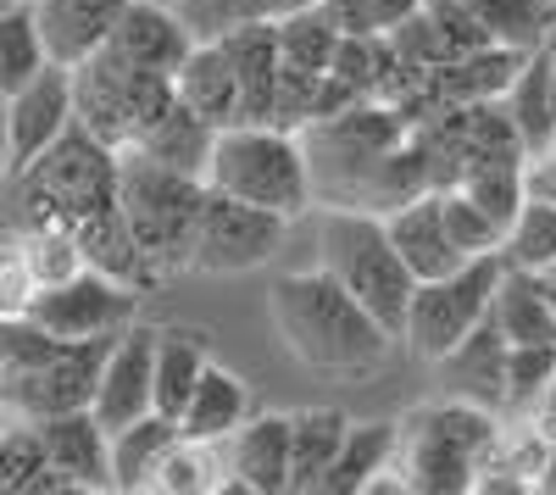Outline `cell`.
<instances>
[{"instance_id": "6da1fadb", "label": "cell", "mask_w": 556, "mask_h": 495, "mask_svg": "<svg viewBox=\"0 0 556 495\" xmlns=\"http://www.w3.org/2000/svg\"><path fill=\"white\" fill-rule=\"evenodd\" d=\"M267 318H273V334L285 340V351L295 363L306 373H323V379L374 373L395 345V334L329 274V267L285 274L267 295Z\"/></svg>"}, {"instance_id": "7a4b0ae2", "label": "cell", "mask_w": 556, "mask_h": 495, "mask_svg": "<svg viewBox=\"0 0 556 495\" xmlns=\"http://www.w3.org/2000/svg\"><path fill=\"white\" fill-rule=\"evenodd\" d=\"M206 190L251 201V206H267V212L295 223L301 212H312L317 178H312V156L295 140V128L228 123V128H217V140H212Z\"/></svg>"}, {"instance_id": "3957f363", "label": "cell", "mask_w": 556, "mask_h": 495, "mask_svg": "<svg viewBox=\"0 0 556 495\" xmlns=\"http://www.w3.org/2000/svg\"><path fill=\"white\" fill-rule=\"evenodd\" d=\"M317 267H329V274L401 340V323H406L417 279H412V267L401 262V251H395L379 212H362V206L323 212V223H317Z\"/></svg>"}, {"instance_id": "277c9868", "label": "cell", "mask_w": 556, "mask_h": 495, "mask_svg": "<svg viewBox=\"0 0 556 495\" xmlns=\"http://www.w3.org/2000/svg\"><path fill=\"white\" fill-rule=\"evenodd\" d=\"M206 201V178L162 167L139 151L117 156V206L128 217V229L146 251L156 284L178 267H190V240H195V217Z\"/></svg>"}, {"instance_id": "5b68a950", "label": "cell", "mask_w": 556, "mask_h": 495, "mask_svg": "<svg viewBox=\"0 0 556 495\" xmlns=\"http://www.w3.org/2000/svg\"><path fill=\"white\" fill-rule=\"evenodd\" d=\"M117 156L123 151L101 145L96 134H84L73 123L39 162L12 173V190L28 201V229H39V223H67L73 229L78 217L112 206L117 201Z\"/></svg>"}, {"instance_id": "8992f818", "label": "cell", "mask_w": 556, "mask_h": 495, "mask_svg": "<svg viewBox=\"0 0 556 495\" xmlns=\"http://www.w3.org/2000/svg\"><path fill=\"white\" fill-rule=\"evenodd\" d=\"M495 445V418L479 401H445V407L412 412L401 429V473L406 490H473L479 462Z\"/></svg>"}, {"instance_id": "52a82bcc", "label": "cell", "mask_w": 556, "mask_h": 495, "mask_svg": "<svg viewBox=\"0 0 556 495\" xmlns=\"http://www.w3.org/2000/svg\"><path fill=\"white\" fill-rule=\"evenodd\" d=\"M178 101L173 78L162 73H139L128 62H117L112 51H96L89 62L73 67V106H78V128L96 134L101 145L128 151L146 140V128Z\"/></svg>"}, {"instance_id": "ba28073f", "label": "cell", "mask_w": 556, "mask_h": 495, "mask_svg": "<svg viewBox=\"0 0 556 495\" xmlns=\"http://www.w3.org/2000/svg\"><path fill=\"white\" fill-rule=\"evenodd\" d=\"M501 267H506V256H473V262H462L456 274H445V279H424L412 290L401 345H412L424 363H445V356L479 323H490Z\"/></svg>"}, {"instance_id": "9c48e42d", "label": "cell", "mask_w": 556, "mask_h": 495, "mask_svg": "<svg viewBox=\"0 0 556 495\" xmlns=\"http://www.w3.org/2000/svg\"><path fill=\"white\" fill-rule=\"evenodd\" d=\"M285 229H290V217L206 190L201 217H195V240H190V267L195 274H212V279L251 274V267H262L285 245Z\"/></svg>"}, {"instance_id": "30bf717a", "label": "cell", "mask_w": 556, "mask_h": 495, "mask_svg": "<svg viewBox=\"0 0 556 495\" xmlns=\"http://www.w3.org/2000/svg\"><path fill=\"white\" fill-rule=\"evenodd\" d=\"M134 306H139L134 284L84 267V274H73L62 284L34 290L17 318L39 323L45 334H56V340H112V334H123L134 323Z\"/></svg>"}, {"instance_id": "8fae6325", "label": "cell", "mask_w": 556, "mask_h": 495, "mask_svg": "<svg viewBox=\"0 0 556 495\" xmlns=\"http://www.w3.org/2000/svg\"><path fill=\"white\" fill-rule=\"evenodd\" d=\"M89 412L101 418L106 434L134 423V418H146V412H156V329L128 323L123 334H112Z\"/></svg>"}, {"instance_id": "7c38bea8", "label": "cell", "mask_w": 556, "mask_h": 495, "mask_svg": "<svg viewBox=\"0 0 556 495\" xmlns=\"http://www.w3.org/2000/svg\"><path fill=\"white\" fill-rule=\"evenodd\" d=\"M7 123H12V173H23L28 162H39L78 123L73 67L51 62L39 78H28L23 89H12V96H7Z\"/></svg>"}, {"instance_id": "4fadbf2b", "label": "cell", "mask_w": 556, "mask_h": 495, "mask_svg": "<svg viewBox=\"0 0 556 495\" xmlns=\"http://www.w3.org/2000/svg\"><path fill=\"white\" fill-rule=\"evenodd\" d=\"M45 462H51L62 490H112V434L101 429V418L78 407V412H56L34 423Z\"/></svg>"}, {"instance_id": "5bb4252c", "label": "cell", "mask_w": 556, "mask_h": 495, "mask_svg": "<svg viewBox=\"0 0 556 495\" xmlns=\"http://www.w3.org/2000/svg\"><path fill=\"white\" fill-rule=\"evenodd\" d=\"M190 23L178 17V7H162V0H128V12L117 17L112 39L101 45V51H112L117 62L139 67V73H162L173 78L184 67V56H190Z\"/></svg>"}, {"instance_id": "9a60e30c", "label": "cell", "mask_w": 556, "mask_h": 495, "mask_svg": "<svg viewBox=\"0 0 556 495\" xmlns=\"http://www.w3.org/2000/svg\"><path fill=\"white\" fill-rule=\"evenodd\" d=\"M384 229H390V240H395V251H401V262L412 267L417 284H424V279H445V274H456V267L468 262V256L456 251L451 229H445L440 190H417V195L395 201V206L384 212Z\"/></svg>"}, {"instance_id": "2e32d148", "label": "cell", "mask_w": 556, "mask_h": 495, "mask_svg": "<svg viewBox=\"0 0 556 495\" xmlns=\"http://www.w3.org/2000/svg\"><path fill=\"white\" fill-rule=\"evenodd\" d=\"M295 473L290 412H251L228 440V484L251 495H285Z\"/></svg>"}, {"instance_id": "e0dca14e", "label": "cell", "mask_w": 556, "mask_h": 495, "mask_svg": "<svg viewBox=\"0 0 556 495\" xmlns=\"http://www.w3.org/2000/svg\"><path fill=\"white\" fill-rule=\"evenodd\" d=\"M128 0H34V17L45 34V51L62 67H78L112 39Z\"/></svg>"}, {"instance_id": "ac0fdd59", "label": "cell", "mask_w": 556, "mask_h": 495, "mask_svg": "<svg viewBox=\"0 0 556 495\" xmlns=\"http://www.w3.org/2000/svg\"><path fill=\"white\" fill-rule=\"evenodd\" d=\"M173 89H178V101L195 117H206L212 128L240 123V73H235V56H228L223 39H195L184 67L173 73Z\"/></svg>"}, {"instance_id": "d6986e66", "label": "cell", "mask_w": 556, "mask_h": 495, "mask_svg": "<svg viewBox=\"0 0 556 495\" xmlns=\"http://www.w3.org/2000/svg\"><path fill=\"white\" fill-rule=\"evenodd\" d=\"M228 56L240 73V123H273L278 101V73H285V51H278V23H245L223 34Z\"/></svg>"}, {"instance_id": "ffe728a7", "label": "cell", "mask_w": 556, "mask_h": 495, "mask_svg": "<svg viewBox=\"0 0 556 495\" xmlns=\"http://www.w3.org/2000/svg\"><path fill=\"white\" fill-rule=\"evenodd\" d=\"M251 418V390L235 368H223L212 363L195 384V395L184 401V412H178V434L184 440H195V445H228L235 440V429Z\"/></svg>"}, {"instance_id": "44dd1931", "label": "cell", "mask_w": 556, "mask_h": 495, "mask_svg": "<svg viewBox=\"0 0 556 495\" xmlns=\"http://www.w3.org/2000/svg\"><path fill=\"white\" fill-rule=\"evenodd\" d=\"M73 234H78V251H84V262L96 267V274L123 279V284H134V290L156 284L151 262H146V251H139V240H134V229H128V217H123L117 201L101 206V212H89V217H78Z\"/></svg>"}, {"instance_id": "7402d4cb", "label": "cell", "mask_w": 556, "mask_h": 495, "mask_svg": "<svg viewBox=\"0 0 556 495\" xmlns=\"http://www.w3.org/2000/svg\"><path fill=\"white\" fill-rule=\"evenodd\" d=\"M351 418L334 407H306L290 412V445H295V473H290V495H323L340 452H345Z\"/></svg>"}, {"instance_id": "603a6c76", "label": "cell", "mask_w": 556, "mask_h": 495, "mask_svg": "<svg viewBox=\"0 0 556 495\" xmlns=\"http://www.w3.org/2000/svg\"><path fill=\"white\" fill-rule=\"evenodd\" d=\"M501 112L513 117L518 140L529 156H545L551 140H556V89H551V51L540 45V51H529V62L518 67V78L506 84L501 96Z\"/></svg>"}, {"instance_id": "cb8c5ba5", "label": "cell", "mask_w": 556, "mask_h": 495, "mask_svg": "<svg viewBox=\"0 0 556 495\" xmlns=\"http://www.w3.org/2000/svg\"><path fill=\"white\" fill-rule=\"evenodd\" d=\"M178 440H184L178 418L167 412H146V418L112 429V490H151Z\"/></svg>"}, {"instance_id": "d4e9b609", "label": "cell", "mask_w": 556, "mask_h": 495, "mask_svg": "<svg viewBox=\"0 0 556 495\" xmlns=\"http://www.w3.org/2000/svg\"><path fill=\"white\" fill-rule=\"evenodd\" d=\"M490 323L501 329L506 345H556V318H551V306H545L540 274H523V267H501Z\"/></svg>"}, {"instance_id": "484cf974", "label": "cell", "mask_w": 556, "mask_h": 495, "mask_svg": "<svg viewBox=\"0 0 556 495\" xmlns=\"http://www.w3.org/2000/svg\"><path fill=\"white\" fill-rule=\"evenodd\" d=\"M212 140H217V128H212L206 117H195L184 101H173V106H167V112H162V117L146 128V140L128 145V151L151 156V162H162V167H178V173H195V178H206Z\"/></svg>"}, {"instance_id": "4316f807", "label": "cell", "mask_w": 556, "mask_h": 495, "mask_svg": "<svg viewBox=\"0 0 556 495\" xmlns=\"http://www.w3.org/2000/svg\"><path fill=\"white\" fill-rule=\"evenodd\" d=\"M395 457H401V429L395 423H351L345 434V452L323 484V495H362L374 490L384 473H395Z\"/></svg>"}, {"instance_id": "83f0119b", "label": "cell", "mask_w": 556, "mask_h": 495, "mask_svg": "<svg viewBox=\"0 0 556 495\" xmlns=\"http://www.w3.org/2000/svg\"><path fill=\"white\" fill-rule=\"evenodd\" d=\"M456 379L462 401H479V407H490V401H506V340L495 323H479L468 340H462L445 363H434Z\"/></svg>"}, {"instance_id": "f1b7e54d", "label": "cell", "mask_w": 556, "mask_h": 495, "mask_svg": "<svg viewBox=\"0 0 556 495\" xmlns=\"http://www.w3.org/2000/svg\"><path fill=\"white\" fill-rule=\"evenodd\" d=\"M206 368H212L206 334H195V329H156V412L178 418Z\"/></svg>"}, {"instance_id": "f546056e", "label": "cell", "mask_w": 556, "mask_h": 495, "mask_svg": "<svg viewBox=\"0 0 556 495\" xmlns=\"http://www.w3.org/2000/svg\"><path fill=\"white\" fill-rule=\"evenodd\" d=\"M273 23H278V51H285V62H295L306 73H329L334 67L345 28L334 23L329 7H295L285 17H273Z\"/></svg>"}, {"instance_id": "4dcf8cb0", "label": "cell", "mask_w": 556, "mask_h": 495, "mask_svg": "<svg viewBox=\"0 0 556 495\" xmlns=\"http://www.w3.org/2000/svg\"><path fill=\"white\" fill-rule=\"evenodd\" d=\"M45 67H51V51H45L39 17H34V7L12 0V7L0 12V96L23 89V84L39 78Z\"/></svg>"}, {"instance_id": "1f68e13d", "label": "cell", "mask_w": 556, "mask_h": 495, "mask_svg": "<svg viewBox=\"0 0 556 495\" xmlns=\"http://www.w3.org/2000/svg\"><path fill=\"white\" fill-rule=\"evenodd\" d=\"M501 256H506V267H523V274L556 267V201L529 190L523 212L513 217V229H506V240H501Z\"/></svg>"}, {"instance_id": "d6a6232c", "label": "cell", "mask_w": 556, "mask_h": 495, "mask_svg": "<svg viewBox=\"0 0 556 495\" xmlns=\"http://www.w3.org/2000/svg\"><path fill=\"white\" fill-rule=\"evenodd\" d=\"M456 185L468 190L501 229H513V217L529 201V162H473L456 173Z\"/></svg>"}, {"instance_id": "836d02e7", "label": "cell", "mask_w": 556, "mask_h": 495, "mask_svg": "<svg viewBox=\"0 0 556 495\" xmlns=\"http://www.w3.org/2000/svg\"><path fill=\"white\" fill-rule=\"evenodd\" d=\"M468 7L495 45H513V51H540L545 45L551 0H468Z\"/></svg>"}, {"instance_id": "e575fe53", "label": "cell", "mask_w": 556, "mask_h": 495, "mask_svg": "<svg viewBox=\"0 0 556 495\" xmlns=\"http://www.w3.org/2000/svg\"><path fill=\"white\" fill-rule=\"evenodd\" d=\"M440 206H445V229H451V240H456V251L462 256H501V240H506V229L501 223L462 190V185H445L440 190Z\"/></svg>"}, {"instance_id": "d590c367", "label": "cell", "mask_w": 556, "mask_h": 495, "mask_svg": "<svg viewBox=\"0 0 556 495\" xmlns=\"http://www.w3.org/2000/svg\"><path fill=\"white\" fill-rule=\"evenodd\" d=\"M285 0H178V17L190 23L195 39H223L245 23H273Z\"/></svg>"}, {"instance_id": "8d00e7d4", "label": "cell", "mask_w": 556, "mask_h": 495, "mask_svg": "<svg viewBox=\"0 0 556 495\" xmlns=\"http://www.w3.org/2000/svg\"><path fill=\"white\" fill-rule=\"evenodd\" d=\"M556 384V345H506V407L529 412Z\"/></svg>"}, {"instance_id": "74e56055", "label": "cell", "mask_w": 556, "mask_h": 495, "mask_svg": "<svg viewBox=\"0 0 556 495\" xmlns=\"http://www.w3.org/2000/svg\"><path fill=\"white\" fill-rule=\"evenodd\" d=\"M334 12V23L345 34H362V39H390L424 0H323Z\"/></svg>"}, {"instance_id": "f35d334b", "label": "cell", "mask_w": 556, "mask_h": 495, "mask_svg": "<svg viewBox=\"0 0 556 495\" xmlns=\"http://www.w3.org/2000/svg\"><path fill=\"white\" fill-rule=\"evenodd\" d=\"M212 452H217V445H195V440H178L173 452H167V462H162V473H156V484H151V490H167V495L212 490Z\"/></svg>"}, {"instance_id": "ab89813d", "label": "cell", "mask_w": 556, "mask_h": 495, "mask_svg": "<svg viewBox=\"0 0 556 495\" xmlns=\"http://www.w3.org/2000/svg\"><path fill=\"white\" fill-rule=\"evenodd\" d=\"M529 412H534V440H540V445H556V384L534 401Z\"/></svg>"}, {"instance_id": "60d3db41", "label": "cell", "mask_w": 556, "mask_h": 495, "mask_svg": "<svg viewBox=\"0 0 556 495\" xmlns=\"http://www.w3.org/2000/svg\"><path fill=\"white\" fill-rule=\"evenodd\" d=\"M529 190L556 201V156H529Z\"/></svg>"}, {"instance_id": "b9f144b4", "label": "cell", "mask_w": 556, "mask_h": 495, "mask_svg": "<svg viewBox=\"0 0 556 495\" xmlns=\"http://www.w3.org/2000/svg\"><path fill=\"white\" fill-rule=\"evenodd\" d=\"M12 178V123H7V96H0V185Z\"/></svg>"}, {"instance_id": "7bdbcfd3", "label": "cell", "mask_w": 556, "mask_h": 495, "mask_svg": "<svg viewBox=\"0 0 556 495\" xmlns=\"http://www.w3.org/2000/svg\"><path fill=\"white\" fill-rule=\"evenodd\" d=\"M540 290H545V306H551V318H556V267H545V274H540Z\"/></svg>"}, {"instance_id": "ee69618b", "label": "cell", "mask_w": 556, "mask_h": 495, "mask_svg": "<svg viewBox=\"0 0 556 495\" xmlns=\"http://www.w3.org/2000/svg\"><path fill=\"white\" fill-rule=\"evenodd\" d=\"M295 7H323V0H285V12H295ZM285 12H278V17H285Z\"/></svg>"}, {"instance_id": "f6af8a7d", "label": "cell", "mask_w": 556, "mask_h": 495, "mask_svg": "<svg viewBox=\"0 0 556 495\" xmlns=\"http://www.w3.org/2000/svg\"><path fill=\"white\" fill-rule=\"evenodd\" d=\"M551 89H556V51H551Z\"/></svg>"}, {"instance_id": "bcb514c9", "label": "cell", "mask_w": 556, "mask_h": 495, "mask_svg": "<svg viewBox=\"0 0 556 495\" xmlns=\"http://www.w3.org/2000/svg\"><path fill=\"white\" fill-rule=\"evenodd\" d=\"M545 156H556V140H551V151H545Z\"/></svg>"}, {"instance_id": "7dc6e473", "label": "cell", "mask_w": 556, "mask_h": 495, "mask_svg": "<svg viewBox=\"0 0 556 495\" xmlns=\"http://www.w3.org/2000/svg\"><path fill=\"white\" fill-rule=\"evenodd\" d=\"M7 7H12V0H0V12H7Z\"/></svg>"}, {"instance_id": "c3c4849f", "label": "cell", "mask_w": 556, "mask_h": 495, "mask_svg": "<svg viewBox=\"0 0 556 495\" xmlns=\"http://www.w3.org/2000/svg\"><path fill=\"white\" fill-rule=\"evenodd\" d=\"M0 429H7V412H0Z\"/></svg>"}, {"instance_id": "681fc988", "label": "cell", "mask_w": 556, "mask_h": 495, "mask_svg": "<svg viewBox=\"0 0 556 495\" xmlns=\"http://www.w3.org/2000/svg\"><path fill=\"white\" fill-rule=\"evenodd\" d=\"M162 7H178V0H162Z\"/></svg>"}, {"instance_id": "f907efd6", "label": "cell", "mask_w": 556, "mask_h": 495, "mask_svg": "<svg viewBox=\"0 0 556 495\" xmlns=\"http://www.w3.org/2000/svg\"><path fill=\"white\" fill-rule=\"evenodd\" d=\"M23 7H34V0H23Z\"/></svg>"}]
</instances>
